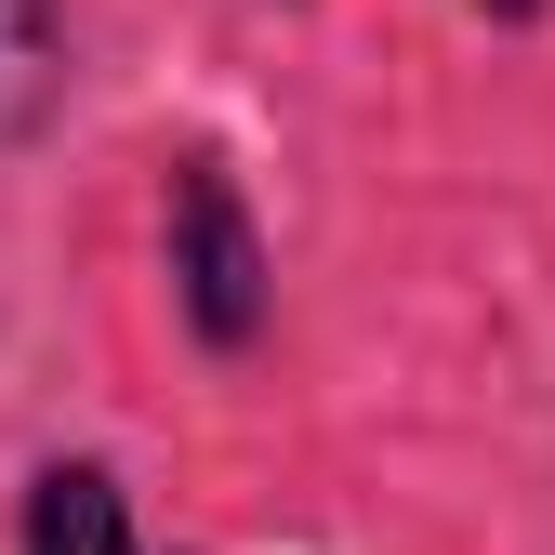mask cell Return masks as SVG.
<instances>
[{"label":"cell","mask_w":555,"mask_h":555,"mask_svg":"<svg viewBox=\"0 0 555 555\" xmlns=\"http://www.w3.org/2000/svg\"><path fill=\"white\" fill-rule=\"evenodd\" d=\"M66 80H80V40H66V0H0V159H27L66 119Z\"/></svg>","instance_id":"obj_3"},{"label":"cell","mask_w":555,"mask_h":555,"mask_svg":"<svg viewBox=\"0 0 555 555\" xmlns=\"http://www.w3.org/2000/svg\"><path fill=\"white\" fill-rule=\"evenodd\" d=\"M159 264H172V318L212 344V358H251V331L278 305V264H264V225L225 159H172V212H159Z\"/></svg>","instance_id":"obj_1"},{"label":"cell","mask_w":555,"mask_h":555,"mask_svg":"<svg viewBox=\"0 0 555 555\" xmlns=\"http://www.w3.org/2000/svg\"><path fill=\"white\" fill-rule=\"evenodd\" d=\"M14 555H146L119 463H93V450L40 463V476H27V516H14Z\"/></svg>","instance_id":"obj_2"},{"label":"cell","mask_w":555,"mask_h":555,"mask_svg":"<svg viewBox=\"0 0 555 555\" xmlns=\"http://www.w3.org/2000/svg\"><path fill=\"white\" fill-rule=\"evenodd\" d=\"M476 14H490V27H529V14H555V0H476Z\"/></svg>","instance_id":"obj_4"}]
</instances>
